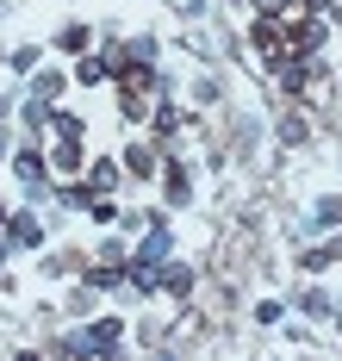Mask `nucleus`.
Instances as JSON below:
<instances>
[{"label":"nucleus","instance_id":"obj_1","mask_svg":"<svg viewBox=\"0 0 342 361\" xmlns=\"http://www.w3.org/2000/svg\"><path fill=\"white\" fill-rule=\"evenodd\" d=\"M330 44V13H286V50H299V56H317Z\"/></svg>","mask_w":342,"mask_h":361},{"label":"nucleus","instance_id":"obj_2","mask_svg":"<svg viewBox=\"0 0 342 361\" xmlns=\"http://www.w3.org/2000/svg\"><path fill=\"white\" fill-rule=\"evenodd\" d=\"M249 50L274 63L280 50H286V13H255V25H249Z\"/></svg>","mask_w":342,"mask_h":361},{"label":"nucleus","instance_id":"obj_3","mask_svg":"<svg viewBox=\"0 0 342 361\" xmlns=\"http://www.w3.org/2000/svg\"><path fill=\"white\" fill-rule=\"evenodd\" d=\"M168 250H175L168 224H162V218H150V224H144V237H137V250L125 255V262H131V268H156V262H168Z\"/></svg>","mask_w":342,"mask_h":361},{"label":"nucleus","instance_id":"obj_4","mask_svg":"<svg viewBox=\"0 0 342 361\" xmlns=\"http://www.w3.org/2000/svg\"><path fill=\"white\" fill-rule=\"evenodd\" d=\"M13 175H19V187H25L32 200H38L44 180H50V162H44V149H38V144H25L19 156H13Z\"/></svg>","mask_w":342,"mask_h":361},{"label":"nucleus","instance_id":"obj_5","mask_svg":"<svg viewBox=\"0 0 342 361\" xmlns=\"http://www.w3.org/2000/svg\"><path fill=\"white\" fill-rule=\"evenodd\" d=\"M118 343H125V324L118 318H100V324H87L75 336V349H87V355H118Z\"/></svg>","mask_w":342,"mask_h":361},{"label":"nucleus","instance_id":"obj_6","mask_svg":"<svg viewBox=\"0 0 342 361\" xmlns=\"http://www.w3.org/2000/svg\"><path fill=\"white\" fill-rule=\"evenodd\" d=\"M6 243H13V250H44V224L32 212H13L6 218Z\"/></svg>","mask_w":342,"mask_h":361},{"label":"nucleus","instance_id":"obj_7","mask_svg":"<svg viewBox=\"0 0 342 361\" xmlns=\"http://www.w3.org/2000/svg\"><path fill=\"white\" fill-rule=\"evenodd\" d=\"M118 169H125V175H137V180H150L156 169H162V156H156L150 144H125V156H118Z\"/></svg>","mask_w":342,"mask_h":361},{"label":"nucleus","instance_id":"obj_8","mask_svg":"<svg viewBox=\"0 0 342 361\" xmlns=\"http://www.w3.org/2000/svg\"><path fill=\"white\" fill-rule=\"evenodd\" d=\"M69 81H81V87H100V81H113V69H106V56H87V50H75V69H69Z\"/></svg>","mask_w":342,"mask_h":361},{"label":"nucleus","instance_id":"obj_9","mask_svg":"<svg viewBox=\"0 0 342 361\" xmlns=\"http://www.w3.org/2000/svg\"><path fill=\"white\" fill-rule=\"evenodd\" d=\"M44 131H56V137L81 144V137H87V118H81V112H63V106H50V125H44Z\"/></svg>","mask_w":342,"mask_h":361},{"label":"nucleus","instance_id":"obj_10","mask_svg":"<svg viewBox=\"0 0 342 361\" xmlns=\"http://www.w3.org/2000/svg\"><path fill=\"white\" fill-rule=\"evenodd\" d=\"M44 162H50L56 175H81V169H87V162H81V144H69V137H56V149H50Z\"/></svg>","mask_w":342,"mask_h":361},{"label":"nucleus","instance_id":"obj_11","mask_svg":"<svg viewBox=\"0 0 342 361\" xmlns=\"http://www.w3.org/2000/svg\"><path fill=\"white\" fill-rule=\"evenodd\" d=\"M162 187H168V206H187V193H193L187 162H168V169H162Z\"/></svg>","mask_w":342,"mask_h":361},{"label":"nucleus","instance_id":"obj_12","mask_svg":"<svg viewBox=\"0 0 342 361\" xmlns=\"http://www.w3.org/2000/svg\"><path fill=\"white\" fill-rule=\"evenodd\" d=\"M87 287H94V293H118V287H125V262H100V268H87Z\"/></svg>","mask_w":342,"mask_h":361},{"label":"nucleus","instance_id":"obj_13","mask_svg":"<svg viewBox=\"0 0 342 361\" xmlns=\"http://www.w3.org/2000/svg\"><path fill=\"white\" fill-rule=\"evenodd\" d=\"M162 293H175V299H187V293H193V268H187V262H162Z\"/></svg>","mask_w":342,"mask_h":361},{"label":"nucleus","instance_id":"obj_14","mask_svg":"<svg viewBox=\"0 0 342 361\" xmlns=\"http://www.w3.org/2000/svg\"><path fill=\"white\" fill-rule=\"evenodd\" d=\"M118 175H125L118 162H94V169L81 175V187H87V193H113V187H118Z\"/></svg>","mask_w":342,"mask_h":361},{"label":"nucleus","instance_id":"obj_15","mask_svg":"<svg viewBox=\"0 0 342 361\" xmlns=\"http://www.w3.org/2000/svg\"><path fill=\"white\" fill-rule=\"evenodd\" d=\"M299 312L311 318V324H330V318H336V299H330V293H317V287H311V293L299 299Z\"/></svg>","mask_w":342,"mask_h":361},{"label":"nucleus","instance_id":"obj_16","mask_svg":"<svg viewBox=\"0 0 342 361\" xmlns=\"http://www.w3.org/2000/svg\"><path fill=\"white\" fill-rule=\"evenodd\" d=\"M150 125H156V137L168 144V137L181 131V106H175V100H162V106H150Z\"/></svg>","mask_w":342,"mask_h":361},{"label":"nucleus","instance_id":"obj_17","mask_svg":"<svg viewBox=\"0 0 342 361\" xmlns=\"http://www.w3.org/2000/svg\"><path fill=\"white\" fill-rule=\"evenodd\" d=\"M50 106H56V100H38V94H32L25 106H19V118H25V131H32V137H38L44 125H50Z\"/></svg>","mask_w":342,"mask_h":361},{"label":"nucleus","instance_id":"obj_18","mask_svg":"<svg viewBox=\"0 0 342 361\" xmlns=\"http://www.w3.org/2000/svg\"><path fill=\"white\" fill-rule=\"evenodd\" d=\"M63 87H69V75H56V69H38V81H32V94H38V100H56Z\"/></svg>","mask_w":342,"mask_h":361},{"label":"nucleus","instance_id":"obj_19","mask_svg":"<svg viewBox=\"0 0 342 361\" xmlns=\"http://www.w3.org/2000/svg\"><path fill=\"white\" fill-rule=\"evenodd\" d=\"M56 50H69V56H75V50H87V25H81V19H69V25L56 32Z\"/></svg>","mask_w":342,"mask_h":361},{"label":"nucleus","instance_id":"obj_20","mask_svg":"<svg viewBox=\"0 0 342 361\" xmlns=\"http://www.w3.org/2000/svg\"><path fill=\"white\" fill-rule=\"evenodd\" d=\"M118 112H125V125H144V118H150V106H144V94H137V87H125Z\"/></svg>","mask_w":342,"mask_h":361},{"label":"nucleus","instance_id":"obj_21","mask_svg":"<svg viewBox=\"0 0 342 361\" xmlns=\"http://www.w3.org/2000/svg\"><path fill=\"white\" fill-rule=\"evenodd\" d=\"M324 224H342V200H317L311 206V231H324Z\"/></svg>","mask_w":342,"mask_h":361},{"label":"nucleus","instance_id":"obj_22","mask_svg":"<svg viewBox=\"0 0 342 361\" xmlns=\"http://www.w3.org/2000/svg\"><path fill=\"white\" fill-rule=\"evenodd\" d=\"M6 69H19V75H32V69H38V50H13V56H6Z\"/></svg>","mask_w":342,"mask_h":361},{"label":"nucleus","instance_id":"obj_23","mask_svg":"<svg viewBox=\"0 0 342 361\" xmlns=\"http://www.w3.org/2000/svg\"><path fill=\"white\" fill-rule=\"evenodd\" d=\"M280 312H286L280 299H262V305H255V324H280Z\"/></svg>","mask_w":342,"mask_h":361},{"label":"nucleus","instance_id":"obj_24","mask_svg":"<svg viewBox=\"0 0 342 361\" xmlns=\"http://www.w3.org/2000/svg\"><path fill=\"white\" fill-rule=\"evenodd\" d=\"M255 13H299V0H255Z\"/></svg>","mask_w":342,"mask_h":361},{"label":"nucleus","instance_id":"obj_25","mask_svg":"<svg viewBox=\"0 0 342 361\" xmlns=\"http://www.w3.org/2000/svg\"><path fill=\"white\" fill-rule=\"evenodd\" d=\"M317 255H324V268H336V262H342V237H330V243H324Z\"/></svg>","mask_w":342,"mask_h":361},{"label":"nucleus","instance_id":"obj_26","mask_svg":"<svg viewBox=\"0 0 342 361\" xmlns=\"http://www.w3.org/2000/svg\"><path fill=\"white\" fill-rule=\"evenodd\" d=\"M6 255H13V243H6V237H0V262H6Z\"/></svg>","mask_w":342,"mask_h":361},{"label":"nucleus","instance_id":"obj_27","mask_svg":"<svg viewBox=\"0 0 342 361\" xmlns=\"http://www.w3.org/2000/svg\"><path fill=\"white\" fill-rule=\"evenodd\" d=\"M6 218H13V212H6V206H0V231H6Z\"/></svg>","mask_w":342,"mask_h":361}]
</instances>
